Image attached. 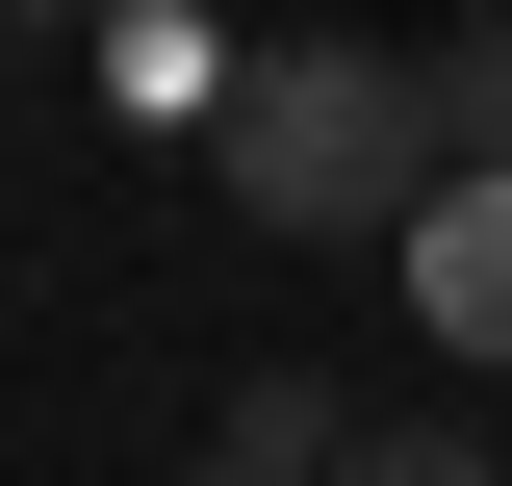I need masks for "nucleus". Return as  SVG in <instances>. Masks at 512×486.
<instances>
[{"label":"nucleus","mask_w":512,"mask_h":486,"mask_svg":"<svg viewBox=\"0 0 512 486\" xmlns=\"http://www.w3.org/2000/svg\"><path fill=\"white\" fill-rule=\"evenodd\" d=\"M436 180H461V128H436V52H256V77H231V205H256V231H308V256H384Z\"/></svg>","instance_id":"obj_1"},{"label":"nucleus","mask_w":512,"mask_h":486,"mask_svg":"<svg viewBox=\"0 0 512 486\" xmlns=\"http://www.w3.org/2000/svg\"><path fill=\"white\" fill-rule=\"evenodd\" d=\"M384 256H410V307H436V359H512V154H461Z\"/></svg>","instance_id":"obj_2"},{"label":"nucleus","mask_w":512,"mask_h":486,"mask_svg":"<svg viewBox=\"0 0 512 486\" xmlns=\"http://www.w3.org/2000/svg\"><path fill=\"white\" fill-rule=\"evenodd\" d=\"M333 486H512V461H487V435H436V410H359V435H333Z\"/></svg>","instance_id":"obj_3"},{"label":"nucleus","mask_w":512,"mask_h":486,"mask_svg":"<svg viewBox=\"0 0 512 486\" xmlns=\"http://www.w3.org/2000/svg\"><path fill=\"white\" fill-rule=\"evenodd\" d=\"M436 128H461V154H512V26H461V52H436Z\"/></svg>","instance_id":"obj_4"},{"label":"nucleus","mask_w":512,"mask_h":486,"mask_svg":"<svg viewBox=\"0 0 512 486\" xmlns=\"http://www.w3.org/2000/svg\"><path fill=\"white\" fill-rule=\"evenodd\" d=\"M0 26H77V0H0Z\"/></svg>","instance_id":"obj_5"},{"label":"nucleus","mask_w":512,"mask_h":486,"mask_svg":"<svg viewBox=\"0 0 512 486\" xmlns=\"http://www.w3.org/2000/svg\"><path fill=\"white\" fill-rule=\"evenodd\" d=\"M205 486H256V461H205Z\"/></svg>","instance_id":"obj_6"}]
</instances>
